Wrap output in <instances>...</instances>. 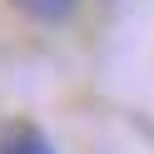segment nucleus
<instances>
[{
    "label": "nucleus",
    "instance_id": "obj_2",
    "mask_svg": "<svg viewBox=\"0 0 154 154\" xmlns=\"http://www.w3.org/2000/svg\"><path fill=\"white\" fill-rule=\"evenodd\" d=\"M10 5L25 15V20H35V25H60V20L75 15L80 0H10Z\"/></svg>",
    "mask_w": 154,
    "mask_h": 154
},
{
    "label": "nucleus",
    "instance_id": "obj_1",
    "mask_svg": "<svg viewBox=\"0 0 154 154\" xmlns=\"http://www.w3.org/2000/svg\"><path fill=\"white\" fill-rule=\"evenodd\" d=\"M0 154H55V144L30 119H0Z\"/></svg>",
    "mask_w": 154,
    "mask_h": 154
}]
</instances>
